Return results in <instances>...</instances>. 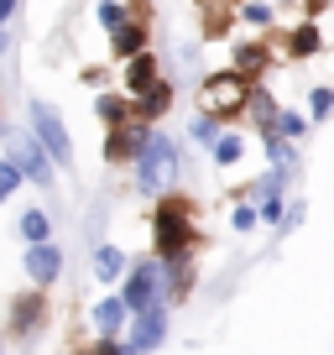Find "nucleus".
I'll return each instance as SVG.
<instances>
[{
    "mask_svg": "<svg viewBox=\"0 0 334 355\" xmlns=\"http://www.w3.org/2000/svg\"><path fill=\"white\" fill-rule=\"evenodd\" d=\"M157 251H162V261H183L193 251V225L183 199H162V209H157Z\"/></svg>",
    "mask_w": 334,
    "mask_h": 355,
    "instance_id": "nucleus-1",
    "label": "nucleus"
},
{
    "mask_svg": "<svg viewBox=\"0 0 334 355\" xmlns=\"http://www.w3.org/2000/svg\"><path fill=\"white\" fill-rule=\"evenodd\" d=\"M245 100H251V78L245 73H214L199 89L204 115H235V110H245Z\"/></svg>",
    "mask_w": 334,
    "mask_h": 355,
    "instance_id": "nucleus-2",
    "label": "nucleus"
},
{
    "mask_svg": "<svg viewBox=\"0 0 334 355\" xmlns=\"http://www.w3.org/2000/svg\"><path fill=\"white\" fill-rule=\"evenodd\" d=\"M136 167H141V173H136V183H141L146 193H157L162 183H173V178H178V152H173V141H167V136H152Z\"/></svg>",
    "mask_w": 334,
    "mask_h": 355,
    "instance_id": "nucleus-3",
    "label": "nucleus"
},
{
    "mask_svg": "<svg viewBox=\"0 0 334 355\" xmlns=\"http://www.w3.org/2000/svg\"><path fill=\"white\" fill-rule=\"evenodd\" d=\"M32 131H37V141L53 152V162H73V141H68V131H63V121H58L53 105L32 100Z\"/></svg>",
    "mask_w": 334,
    "mask_h": 355,
    "instance_id": "nucleus-4",
    "label": "nucleus"
},
{
    "mask_svg": "<svg viewBox=\"0 0 334 355\" xmlns=\"http://www.w3.org/2000/svg\"><path fill=\"white\" fill-rule=\"evenodd\" d=\"M157 293H162V272H157V266H136L131 277H125V293H121V298H125V309H131V313H146V309H157V303H162Z\"/></svg>",
    "mask_w": 334,
    "mask_h": 355,
    "instance_id": "nucleus-5",
    "label": "nucleus"
},
{
    "mask_svg": "<svg viewBox=\"0 0 334 355\" xmlns=\"http://www.w3.org/2000/svg\"><path fill=\"white\" fill-rule=\"evenodd\" d=\"M146 141H152V131H141V125H131V131H125V125H115L110 141H105V157H110V162H131V157L141 162Z\"/></svg>",
    "mask_w": 334,
    "mask_h": 355,
    "instance_id": "nucleus-6",
    "label": "nucleus"
},
{
    "mask_svg": "<svg viewBox=\"0 0 334 355\" xmlns=\"http://www.w3.org/2000/svg\"><path fill=\"white\" fill-rule=\"evenodd\" d=\"M162 329H167V303H157V309H146V313H136V329H131V355H141V350H152L157 340H162Z\"/></svg>",
    "mask_w": 334,
    "mask_h": 355,
    "instance_id": "nucleus-7",
    "label": "nucleus"
},
{
    "mask_svg": "<svg viewBox=\"0 0 334 355\" xmlns=\"http://www.w3.org/2000/svg\"><path fill=\"white\" fill-rule=\"evenodd\" d=\"M58 272H63V251H58V245H32V251H26V277H32L37 288L58 282Z\"/></svg>",
    "mask_w": 334,
    "mask_h": 355,
    "instance_id": "nucleus-8",
    "label": "nucleus"
},
{
    "mask_svg": "<svg viewBox=\"0 0 334 355\" xmlns=\"http://www.w3.org/2000/svg\"><path fill=\"white\" fill-rule=\"evenodd\" d=\"M42 319H47V298L42 293H26V298L11 309V334H32Z\"/></svg>",
    "mask_w": 334,
    "mask_h": 355,
    "instance_id": "nucleus-9",
    "label": "nucleus"
},
{
    "mask_svg": "<svg viewBox=\"0 0 334 355\" xmlns=\"http://www.w3.org/2000/svg\"><path fill=\"white\" fill-rule=\"evenodd\" d=\"M16 162H21V173H26V178H37V183H53L47 152H37V141H16Z\"/></svg>",
    "mask_w": 334,
    "mask_h": 355,
    "instance_id": "nucleus-10",
    "label": "nucleus"
},
{
    "mask_svg": "<svg viewBox=\"0 0 334 355\" xmlns=\"http://www.w3.org/2000/svg\"><path fill=\"white\" fill-rule=\"evenodd\" d=\"M152 78H157V63H152V58H131V68H125V89H131V94H146V89H157L152 84Z\"/></svg>",
    "mask_w": 334,
    "mask_h": 355,
    "instance_id": "nucleus-11",
    "label": "nucleus"
},
{
    "mask_svg": "<svg viewBox=\"0 0 334 355\" xmlns=\"http://www.w3.org/2000/svg\"><path fill=\"white\" fill-rule=\"evenodd\" d=\"M125 313H131V309H125V298H105L100 309H94V324H100V334H115Z\"/></svg>",
    "mask_w": 334,
    "mask_h": 355,
    "instance_id": "nucleus-12",
    "label": "nucleus"
},
{
    "mask_svg": "<svg viewBox=\"0 0 334 355\" xmlns=\"http://www.w3.org/2000/svg\"><path fill=\"white\" fill-rule=\"evenodd\" d=\"M141 42H146V37H141V26H131V21H125L121 32H115L110 53H115V58H141Z\"/></svg>",
    "mask_w": 334,
    "mask_h": 355,
    "instance_id": "nucleus-13",
    "label": "nucleus"
},
{
    "mask_svg": "<svg viewBox=\"0 0 334 355\" xmlns=\"http://www.w3.org/2000/svg\"><path fill=\"white\" fill-rule=\"evenodd\" d=\"M121 266H125V256L115 251V245H100V251H94V277L115 282V277H121Z\"/></svg>",
    "mask_w": 334,
    "mask_h": 355,
    "instance_id": "nucleus-14",
    "label": "nucleus"
},
{
    "mask_svg": "<svg viewBox=\"0 0 334 355\" xmlns=\"http://www.w3.org/2000/svg\"><path fill=\"white\" fill-rule=\"evenodd\" d=\"M167 105H173V89H167V84L146 89V94H141V121H157V115H162Z\"/></svg>",
    "mask_w": 334,
    "mask_h": 355,
    "instance_id": "nucleus-15",
    "label": "nucleus"
},
{
    "mask_svg": "<svg viewBox=\"0 0 334 355\" xmlns=\"http://www.w3.org/2000/svg\"><path fill=\"white\" fill-rule=\"evenodd\" d=\"M288 53H292V58H308V53H319V26H313V21H308V26H298V32L288 37Z\"/></svg>",
    "mask_w": 334,
    "mask_h": 355,
    "instance_id": "nucleus-16",
    "label": "nucleus"
},
{
    "mask_svg": "<svg viewBox=\"0 0 334 355\" xmlns=\"http://www.w3.org/2000/svg\"><path fill=\"white\" fill-rule=\"evenodd\" d=\"M47 230H53V225H47L42 209H26V214H21V235H26L32 245H47Z\"/></svg>",
    "mask_w": 334,
    "mask_h": 355,
    "instance_id": "nucleus-17",
    "label": "nucleus"
},
{
    "mask_svg": "<svg viewBox=\"0 0 334 355\" xmlns=\"http://www.w3.org/2000/svg\"><path fill=\"white\" fill-rule=\"evenodd\" d=\"M214 162H220V167L240 162V136H220V141H214Z\"/></svg>",
    "mask_w": 334,
    "mask_h": 355,
    "instance_id": "nucleus-18",
    "label": "nucleus"
},
{
    "mask_svg": "<svg viewBox=\"0 0 334 355\" xmlns=\"http://www.w3.org/2000/svg\"><path fill=\"white\" fill-rule=\"evenodd\" d=\"M261 63H267V53H261V47H240V53H235V73H256Z\"/></svg>",
    "mask_w": 334,
    "mask_h": 355,
    "instance_id": "nucleus-19",
    "label": "nucleus"
},
{
    "mask_svg": "<svg viewBox=\"0 0 334 355\" xmlns=\"http://www.w3.org/2000/svg\"><path fill=\"white\" fill-rule=\"evenodd\" d=\"M21 183V162H0V199H11Z\"/></svg>",
    "mask_w": 334,
    "mask_h": 355,
    "instance_id": "nucleus-20",
    "label": "nucleus"
},
{
    "mask_svg": "<svg viewBox=\"0 0 334 355\" xmlns=\"http://www.w3.org/2000/svg\"><path fill=\"white\" fill-rule=\"evenodd\" d=\"M100 21L110 26V32H121V26H125V11H121V0H105V6H100Z\"/></svg>",
    "mask_w": 334,
    "mask_h": 355,
    "instance_id": "nucleus-21",
    "label": "nucleus"
},
{
    "mask_svg": "<svg viewBox=\"0 0 334 355\" xmlns=\"http://www.w3.org/2000/svg\"><path fill=\"white\" fill-rule=\"evenodd\" d=\"M100 115H105V121H125V100H121V94H105V100H100Z\"/></svg>",
    "mask_w": 334,
    "mask_h": 355,
    "instance_id": "nucleus-22",
    "label": "nucleus"
},
{
    "mask_svg": "<svg viewBox=\"0 0 334 355\" xmlns=\"http://www.w3.org/2000/svg\"><path fill=\"white\" fill-rule=\"evenodd\" d=\"M277 131H282V136H303V115H292V110H282V121H277Z\"/></svg>",
    "mask_w": 334,
    "mask_h": 355,
    "instance_id": "nucleus-23",
    "label": "nucleus"
},
{
    "mask_svg": "<svg viewBox=\"0 0 334 355\" xmlns=\"http://www.w3.org/2000/svg\"><path fill=\"white\" fill-rule=\"evenodd\" d=\"M334 110V94L329 89H313V115H329Z\"/></svg>",
    "mask_w": 334,
    "mask_h": 355,
    "instance_id": "nucleus-24",
    "label": "nucleus"
},
{
    "mask_svg": "<svg viewBox=\"0 0 334 355\" xmlns=\"http://www.w3.org/2000/svg\"><path fill=\"white\" fill-rule=\"evenodd\" d=\"M245 21H251V26H267L272 11H267V6H245Z\"/></svg>",
    "mask_w": 334,
    "mask_h": 355,
    "instance_id": "nucleus-25",
    "label": "nucleus"
},
{
    "mask_svg": "<svg viewBox=\"0 0 334 355\" xmlns=\"http://www.w3.org/2000/svg\"><path fill=\"white\" fill-rule=\"evenodd\" d=\"M261 220V209H235V230H251Z\"/></svg>",
    "mask_w": 334,
    "mask_h": 355,
    "instance_id": "nucleus-26",
    "label": "nucleus"
},
{
    "mask_svg": "<svg viewBox=\"0 0 334 355\" xmlns=\"http://www.w3.org/2000/svg\"><path fill=\"white\" fill-rule=\"evenodd\" d=\"M193 136H199V141H214V115H204V121H193Z\"/></svg>",
    "mask_w": 334,
    "mask_h": 355,
    "instance_id": "nucleus-27",
    "label": "nucleus"
},
{
    "mask_svg": "<svg viewBox=\"0 0 334 355\" xmlns=\"http://www.w3.org/2000/svg\"><path fill=\"white\" fill-rule=\"evenodd\" d=\"M261 220H282V199H267V204H261Z\"/></svg>",
    "mask_w": 334,
    "mask_h": 355,
    "instance_id": "nucleus-28",
    "label": "nucleus"
},
{
    "mask_svg": "<svg viewBox=\"0 0 334 355\" xmlns=\"http://www.w3.org/2000/svg\"><path fill=\"white\" fill-rule=\"evenodd\" d=\"M11 11H16V0H0V21H6Z\"/></svg>",
    "mask_w": 334,
    "mask_h": 355,
    "instance_id": "nucleus-29",
    "label": "nucleus"
},
{
    "mask_svg": "<svg viewBox=\"0 0 334 355\" xmlns=\"http://www.w3.org/2000/svg\"><path fill=\"white\" fill-rule=\"evenodd\" d=\"M0 53H6V32H0Z\"/></svg>",
    "mask_w": 334,
    "mask_h": 355,
    "instance_id": "nucleus-30",
    "label": "nucleus"
}]
</instances>
